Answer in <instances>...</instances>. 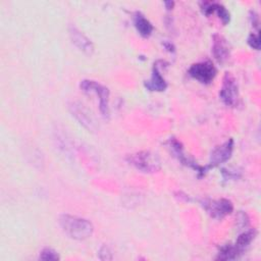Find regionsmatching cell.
Here are the masks:
<instances>
[{"label": "cell", "instance_id": "cell-11", "mask_svg": "<svg viewBox=\"0 0 261 261\" xmlns=\"http://www.w3.org/2000/svg\"><path fill=\"white\" fill-rule=\"evenodd\" d=\"M229 46L226 40L220 35H214L212 41V53L214 58L219 63H223L229 58Z\"/></svg>", "mask_w": 261, "mask_h": 261}, {"label": "cell", "instance_id": "cell-17", "mask_svg": "<svg viewBox=\"0 0 261 261\" xmlns=\"http://www.w3.org/2000/svg\"><path fill=\"white\" fill-rule=\"evenodd\" d=\"M39 258L41 260H58L59 256H58L57 252L54 251L53 249H51V248H44L40 252Z\"/></svg>", "mask_w": 261, "mask_h": 261}, {"label": "cell", "instance_id": "cell-10", "mask_svg": "<svg viewBox=\"0 0 261 261\" xmlns=\"http://www.w3.org/2000/svg\"><path fill=\"white\" fill-rule=\"evenodd\" d=\"M69 111L71 115L87 129L94 130L95 129V122L89 112L83 107V105L72 102L68 105Z\"/></svg>", "mask_w": 261, "mask_h": 261}, {"label": "cell", "instance_id": "cell-15", "mask_svg": "<svg viewBox=\"0 0 261 261\" xmlns=\"http://www.w3.org/2000/svg\"><path fill=\"white\" fill-rule=\"evenodd\" d=\"M239 256H240V253L237 251L236 247L231 244H227L220 248L216 259L217 260H233Z\"/></svg>", "mask_w": 261, "mask_h": 261}, {"label": "cell", "instance_id": "cell-5", "mask_svg": "<svg viewBox=\"0 0 261 261\" xmlns=\"http://www.w3.org/2000/svg\"><path fill=\"white\" fill-rule=\"evenodd\" d=\"M217 73V70L215 66L210 61H202L198 63H194L189 68V74L197 80L198 82L202 84H209L211 83L215 75Z\"/></svg>", "mask_w": 261, "mask_h": 261}, {"label": "cell", "instance_id": "cell-12", "mask_svg": "<svg viewBox=\"0 0 261 261\" xmlns=\"http://www.w3.org/2000/svg\"><path fill=\"white\" fill-rule=\"evenodd\" d=\"M145 87L149 91H157V92L164 91L167 88V83L165 82V80L161 75L157 63L154 64L151 79L149 81L145 82Z\"/></svg>", "mask_w": 261, "mask_h": 261}, {"label": "cell", "instance_id": "cell-9", "mask_svg": "<svg viewBox=\"0 0 261 261\" xmlns=\"http://www.w3.org/2000/svg\"><path fill=\"white\" fill-rule=\"evenodd\" d=\"M68 34L71 43L80 51H82L86 55H92L94 53V45L92 41L86 35H84L79 29H76L74 25H70L68 28Z\"/></svg>", "mask_w": 261, "mask_h": 261}, {"label": "cell", "instance_id": "cell-16", "mask_svg": "<svg viewBox=\"0 0 261 261\" xmlns=\"http://www.w3.org/2000/svg\"><path fill=\"white\" fill-rule=\"evenodd\" d=\"M214 12L218 14V17L221 19L223 24H226L227 22H229V19H230L229 12L226 10V8L223 5L219 3H214Z\"/></svg>", "mask_w": 261, "mask_h": 261}, {"label": "cell", "instance_id": "cell-8", "mask_svg": "<svg viewBox=\"0 0 261 261\" xmlns=\"http://www.w3.org/2000/svg\"><path fill=\"white\" fill-rule=\"evenodd\" d=\"M233 150V140L229 139L223 144L217 146L210 155V160H209V165L206 166L207 168L215 167L221 163L226 162L232 154Z\"/></svg>", "mask_w": 261, "mask_h": 261}, {"label": "cell", "instance_id": "cell-2", "mask_svg": "<svg viewBox=\"0 0 261 261\" xmlns=\"http://www.w3.org/2000/svg\"><path fill=\"white\" fill-rule=\"evenodd\" d=\"M126 160L136 169L146 173H154L161 168V162L158 155L150 151H141L128 155Z\"/></svg>", "mask_w": 261, "mask_h": 261}, {"label": "cell", "instance_id": "cell-13", "mask_svg": "<svg viewBox=\"0 0 261 261\" xmlns=\"http://www.w3.org/2000/svg\"><path fill=\"white\" fill-rule=\"evenodd\" d=\"M134 24L138 33L144 38L149 37L153 32L152 23L139 11L134 14Z\"/></svg>", "mask_w": 261, "mask_h": 261}, {"label": "cell", "instance_id": "cell-14", "mask_svg": "<svg viewBox=\"0 0 261 261\" xmlns=\"http://www.w3.org/2000/svg\"><path fill=\"white\" fill-rule=\"evenodd\" d=\"M255 237H256L255 229H249L247 231H244L238 237L233 246L236 247V249L240 253V255L243 254V252L248 249V247L250 246L252 241L255 239Z\"/></svg>", "mask_w": 261, "mask_h": 261}, {"label": "cell", "instance_id": "cell-1", "mask_svg": "<svg viewBox=\"0 0 261 261\" xmlns=\"http://www.w3.org/2000/svg\"><path fill=\"white\" fill-rule=\"evenodd\" d=\"M58 223L66 236L77 241L90 238L94 231V226L88 219L70 214L60 215Z\"/></svg>", "mask_w": 261, "mask_h": 261}, {"label": "cell", "instance_id": "cell-18", "mask_svg": "<svg viewBox=\"0 0 261 261\" xmlns=\"http://www.w3.org/2000/svg\"><path fill=\"white\" fill-rule=\"evenodd\" d=\"M99 258L101 260H110V259H112V253H111L109 247L104 245L99 249Z\"/></svg>", "mask_w": 261, "mask_h": 261}, {"label": "cell", "instance_id": "cell-4", "mask_svg": "<svg viewBox=\"0 0 261 261\" xmlns=\"http://www.w3.org/2000/svg\"><path fill=\"white\" fill-rule=\"evenodd\" d=\"M219 97L226 106L232 107L238 104V100H239L238 84L234 77L230 74V72H225L223 76L222 86L219 91Z\"/></svg>", "mask_w": 261, "mask_h": 261}, {"label": "cell", "instance_id": "cell-19", "mask_svg": "<svg viewBox=\"0 0 261 261\" xmlns=\"http://www.w3.org/2000/svg\"><path fill=\"white\" fill-rule=\"evenodd\" d=\"M248 44L256 50H259L260 48V40H259V35L258 34H251L248 38Z\"/></svg>", "mask_w": 261, "mask_h": 261}, {"label": "cell", "instance_id": "cell-3", "mask_svg": "<svg viewBox=\"0 0 261 261\" xmlns=\"http://www.w3.org/2000/svg\"><path fill=\"white\" fill-rule=\"evenodd\" d=\"M80 88L85 93H96L99 97V109L103 117H108L109 115V90L105 86L99 84L96 81L92 80H84L80 84Z\"/></svg>", "mask_w": 261, "mask_h": 261}, {"label": "cell", "instance_id": "cell-6", "mask_svg": "<svg viewBox=\"0 0 261 261\" xmlns=\"http://www.w3.org/2000/svg\"><path fill=\"white\" fill-rule=\"evenodd\" d=\"M202 205L207 213L215 219H221L224 216L230 214L233 210L232 203L227 199L205 200Z\"/></svg>", "mask_w": 261, "mask_h": 261}, {"label": "cell", "instance_id": "cell-20", "mask_svg": "<svg viewBox=\"0 0 261 261\" xmlns=\"http://www.w3.org/2000/svg\"><path fill=\"white\" fill-rule=\"evenodd\" d=\"M164 4H165L167 9H172V7L174 5V2L173 1H166V2H164Z\"/></svg>", "mask_w": 261, "mask_h": 261}, {"label": "cell", "instance_id": "cell-7", "mask_svg": "<svg viewBox=\"0 0 261 261\" xmlns=\"http://www.w3.org/2000/svg\"><path fill=\"white\" fill-rule=\"evenodd\" d=\"M167 145H168L170 151L172 152V154L177 158V160H178L179 162H181L182 164H185V165H187V166H189V167L195 169V170L199 173V175H203V174L205 173V171L208 169L207 167H203V166L197 164L196 162L190 160V159L185 155V153H184V148H182L181 143L178 142L175 138L169 139L168 142H167Z\"/></svg>", "mask_w": 261, "mask_h": 261}]
</instances>
